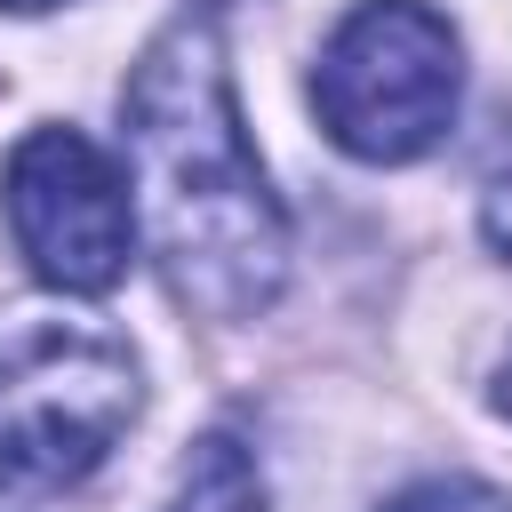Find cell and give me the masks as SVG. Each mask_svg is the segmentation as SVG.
Returning a JSON list of instances; mask_svg holds the SVG:
<instances>
[{
	"label": "cell",
	"instance_id": "6da1fadb",
	"mask_svg": "<svg viewBox=\"0 0 512 512\" xmlns=\"http://www.w3.org/2000/svg\"><path fill=\"white\" fill-rule=\"evenodd\" d=\"M128 176L136 224L168 296L200 320H256L288 280V216L248 152L224 32L208 8H184L136 64L128 96Z\"/></svg>",
	"mask_w": 512,
	"mask_h": 512
},
{
	"label": "cell",
	"instance_id": "3957f363",
	"mask_svg": "<svg viewBox=\"0 0 512 512\" xmlns=\"http://www.w3.org/2000/svg\"><path fill=\"white\" fill-rule=\"evenodd\" d=\"M456 32L448 16H432L424 0H360L312 72V104L320 128L352 152V160H424L448 120H456Z\"/></svg>",
	"mask_w": 512,
	"mask_h": 512
},
{
	"label": "cell",
	"instance_id": "7a4b0ae2",
	"mask_svg": "<svg viewBox=\"0 0 512 512\" xmlns=\"http://www.w3.org/2000/svg\"><path fill=\"white\" fill-rule=\"evenodd\" d=\"M144 384L128 344L80 320H24L0 336V496L80 488L128 432Z\"/></svg>",
	"mask_w": 512,
	"mask_h": 512
},
{
	"label": "cell",
	"instance_id": "9c48e42d",
	"mask_svg": "<svg viewBox=\"0 0 512 512\" xmlns=\"http://www.w3.org/2000/svg\"><path fill=\"white\" fill-rule=\"evenodd\" d=\"M0 8H56V0H0Z\"/></svg>",
	"mask_w": 512,
	"mask_h": 512
},
{
	"label": "cell",
	"instance_id": "8992f818",
	"mask_svg": "<svg viewBox=\"0 0 512 512\" xmlns=\"http://www.w3.org/2000/svg\"><path fill=\"white\" fill-rule=\"evenodd\" d=\"M384 512H512V496L488 488V480H416V488H400Z\"/></svg>",
	"mask_w": 512,
	"mask_h": 512
},
{
	"label": "cell",
	"instance_id": "5b68a950",
	"mask_svg": "<svg viewBox=\"0 0 512 512\" xmlns=\"http://www.w3.org/2000/svg\"><path fill=\"white\" fill-rule=\"evenodd\" d=\"M168 512H272L264 472H256V448H248L240 432H208V440H192Z\"/></svg>",
	"mask_w": 512,
	"mask_h": 512
},
{
	"label": "cell",
	"instance_id": "52a82bcc",
	"mask_svg": "<svg viewBox=\"0 0 512 512\" xmlns=\"http://www.w3.org/2000/svg\"><path fill=\"white\" fill-rule=\"evenodd\" d=\"M480 232H488V248H496V256H512V176H496V184H488V200H480Z\"/></svg>",
	"mask_w": 512,
	"mask_h": 512
},
{
	"label": "cell",
	"instance_id": "277c9868",
	"mask_svg": "<svg viewBox=\"0 0 512 512\" xmlns=\"http://www.w3.org/2000/svg\"><path fill=\"white\" fill-rule=\"evenodd\" d=\"M0 200H8V232H16L24 264L48 288H64V296L120 288L128 248H136V200H128V176L112 168V152H96L80 128H32L8 152Z\"/></svg>",
	"mask_w": 512,
	"mask_h": 512
},
{
	"label": "cell",
	"instance_id": "ba28073f",
	"mask_svg": "<svg viewBox=\"0 0 512 512\" xmlns=\"http://www.w3.org/2000/svg\"><path fill=\"white\" fill-rule=\"evenodd\" d=\"M496 408H504V416H512V360H504V368H496Z\"/></svg>",
	"mask_w": 512,
	"mask_h": 512
}]
</instances>
